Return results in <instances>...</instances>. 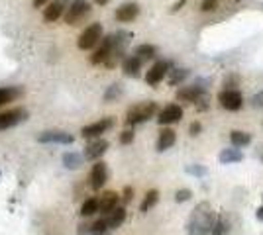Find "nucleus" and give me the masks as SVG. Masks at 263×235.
<instances>
[{
	"label": "nucleus",
	"mask_w": 263,
	"mask_h": 235,
	"mask_svg": "<svg viewBox=\"0 0 263 235\" xmlns=\"http://www.w3.org/2000/svg\"><path fill=\"white\" fill-rule=\"evenodd\" d=\"M116 206H118V194H116V192H112V190L104 192L99 198V212L102 213V216L110 213Z\"/></svg>",
	"instance_id": "obj_19"
},
{
	"label": "nucleus",
	"mask_w": 263,
	"mask_h": 235,
	"mask_svg": "<svg viewBox=\"0 0 263 235\" xmlns=\"http://www.w3.org/2000/svg\"><path fill=\"white\" fill-rule=\"evenodd\" d=\"M126 222V208L122 206H116L110 213H106V224H108V229H118L122 224Z\"/></svg>",
	"instance_id": "obj_20"
},
{
	"label": "nucleus",
	"mask_w": 263,
	"mask_h": 235,
	"mask_svg": "<svg viewBox=\"0 0 263 235\" xmlns=\"http://www.w3.org/2000/svg\"><path fill=\"white\" fill-rule=\"evenodd\" d=\"M40 143H55V145H71L75 141V137L67 132H59V130H51V132H44L37 135Z\"/></svg>",
	"instance_id": "obj_10"
},
{
	"label": "nucleus",
	"mask_w": 263,
	"mask_h": 235,
	"mask_svg": "<svg viewBox=\"0 0 263 235\" xmlns=\"http://www.w3.org/2000/svg\"><path fill=\"white\" fill-rule=\"evenodd\" d=\"M216 6H218V2H216V0H202L200 10H202V12H212V10H216Z\"/></svg>",
	"instance_id": "obj_34"
},
{
	"label": "nucleus",
	"mask_w": 263,
	"mask_h": 235,
	"mask_svg": "<svg viewBox=\"0 0 263 235\" xmlns=\"http://www.w3.org/2000/svg\"><path fill=\"white\" fill-rule=\"evenodd\" d=\"M88 231H90V225H87V224L79 225V235H87Z\"/></svg>",
	"instance_id": "obj_39"
},
{
	"label": "nucleus",
	"mask_w": 263,
	"mask_h": 235,
	"mask_svg": "<svg viewBox=\"0 0 263 235\" xmlns=\"http://www.w3.org/2000/svg\"><path fill=\"white\" fill-rule=\"evenodd\" d=\"M204 92H206V89L200 82H195V84H189V87H183V89L177 90V98L183 102H189V104H197V102L204 98Z\"/></svg>",
	"instance_id": "obj_7"
},
{
	"label": "nucleus",
	"mask_w": 263,
	"mask_h": 235,
	"mask_svg": "<svg viewBox=\"0 0 263 235\" xmlns=\"http://www.w3.org/2000/svg\"><path fill=\"white\" fill-rule=\"evenodd\" d=\"M186 173L189 175H195V177H202V175H206V168L204 167H186Z\"/></svg>",
	"instance_id": "obj_35"
},
{
	"label": "nucleus",
	"mask_w": 263,
	"mask_h": 235,
	"mask_svg": "<svg viewBox=\"0 0 263 235\" xmlns=\"http://www.w3.org/2000/svg\"><path fill=\"white\" fill-rule=\"evenodd\" d=\"M167 75H169V84H171V87H177V84H181V82L191 75V71H189V69H173V71L169 69Z\"/></svg>",
	"instance_id": "obj_27"
},
{
	"label": "nucleus",
	"mask_w": 263,
	"mask_h": 235,
	"mask_svg": "<svg viewBox=\"0 0 263 235\" xmlns=\"http://www.w3.org/2000/svg\"><path fill=\"white\" fill-rule=\"evenodd\" d=\"M189 132H191V135H198L200 132H202V123H200V122H193L191 125H189Z\"/></svg>",
	"instance_id": "obj_36"
},
{
	"label": "nucleus",
	"mask_w": 263,
	"mask_h": 235,
	"mask_svg": "<svg viewBox=\"0 0 263 235\" xmlns=\"http://www.w3.org/2000/svg\"><path fill=\"white\" fill-rule=\"evenodd\" d=\"M169 69H171L169 61H155L154 65H152V69L145 73V82L152 84V87H157V84L167 77Z\"/></svg>",
	"instance_id": "obj_11"
},
{
	"label": "nucleus",
	"mask_w": 263,
	"mask_h": 235,
	"mask_svg": "<svg viewBox=\"0 0 263 235\" xmlns=\"http://www.w3.org/2000/svg\"><path fill=\"white\" fill-rule=\"evenodd\" d=\"M218 159L222 165H234V163H240L241 159H243V153H241L240 149H236V147H232V149H222Z\"/></svg>",
	"instance_id": "obj_21"
},
{
	"label": "nucleus",
	"mask_w": 263,
	"mask_h": 235,
	"mask_svg": "<svg viewBox=\"0 0 263 235\" xmlns=\"http://www.w3.org/2000/svg\"><path fill=\"white\" fill-rule=\"evenodd\" d=\"M134 55L138 57L140 61H152V59H155L157 57V47L152 44H142L138 45L136 49H134Z\"/></svg>",
	"instance_id": "obj_22"
},
{
	"label": "nucleus",
	"mask_w": 263,
	"mask_h": 235,
	"mask_svg": "<svg viewBox=\"0 0 263 235\" xmlns=\"http://www.w3.org/2000/svg\"><path fill=\"white\" fill-rule=\"evenodd\" d=\"M108 147H110V143L106 141V139H100V137H97L95 141H90V143L85 147V159L95 163V161H99L100 157L108 151Z\"/></svg>",
	"instance_id": "obj_13"
},
{
	"label": "nucleus",
	"mask_w": 263,
	"mask_h": 235,
	"mask_svg": "<svg viewBox=\"0 0 263 235\" xmlns=\"http://www.w3.org/2000/svg\"><path fill=\"white\" fill-rule=\"evenodd\" d=\"M185 2H186V0H179V2H177L175 6H173V12H177V10H179V8H181V6H183V4H185Z\"/></svg>",
	"instance_id": "obj_42"
},
{
	"label": "nucleus",
	"mask_w": 263,
	"mask_h": 235,
	"mask_svg": "<svg viewBox=\"0 0 263 235\" xmlns=\"http://www.w3.org/2000/svg\"><path fill=\"white\" fill-rule=\"evenodd\" d=\"M122 71L126 77H140V71H142V61L138 59L136 55L124 57L122 59Z\"/></svg>",
	"instance_id": "obj_18"
},
{
	"label": "nucleus",
	"mask_w": 263,
	"mask_h": 235,
	"mask_svg": "<svg viewBox=\"0 0 263 235\" xmlns=\"http://www.w3.org/2000/svg\"><path fill=\"white\" fill-rule=\"evenodd\" d=\"M191 196H193V192L189 188H181V190L175 192V202H186L191 200Z\"/></svg>",
	"instance_id": "obj_33"
},
{
	"label": "nucleus",
	"mask_w": 263,
	"mask_h": 235,
	"mask_svg": "<svg viewBox=\"0 0 263 235\" xmlns=\"http://www.w3.org/2000/svg\"><path fill=\"white\" fill-rule=\"evenodd\" d=\"M177 141V134L171 130V127H163L161 132H159V137H157V151L159 153H163L167 149H171V147L175 145Z\"/></svg>",
	"instance_id": "obj_16"
},
{
	"label": "nucleus",
	"mask_w": 263,
	"mask_h": 235,
	"mask_svg": "<svg viewBox=\"0 0 263 235\" xmlns=\"http://www.w3.org/2000/svg\"><path fill=\"white\" fill-rule=\"evenodd\" d=\"M63 10H65V0H53L44 10V20L45 22H57L63 16Z\"/></svg>",
	"instance_id": "obj_17"
},
{
	"label": "nucleus",
	"mask_w": 263,
	"mask_h": 235,
	"mask_svg": "<svg viewBox=\"0 0 263 235\" xmlns=\"http://www.w3.org/2000/svg\"><path fill=\"white\" fill-rule=\"evenodd\" d=\"M110 47H112V44H110V35L102 37V39H100V44L97 45V49H95V53L90 55V63H92V65H100V63H104L110 55Z\"/></svg>",
	"instance_id": "obj_15"
},
{
	"label": "nucleus",
	"mask_w": 263,
	"mask_h": 235,
	"mask_svg": "<svg viewBox=\"0 0 263 235\" xmlns=\"http://www.w3.org/2000/svg\"><path fill=\"white\" fill-rule=\"evenodd\" d=\"M255 218H257L259 222H263V206H261V208H257V212H255Z\"/></svg>",
	"instance_id": "obj_41"
},
{
	"label": "nucleus",
	"mask_w": 263,
	"mask_h": 235,
	"mask_svg": "<svg viewBox=\"0 0 263 235\" xmlns=\"http://www.w3.org/2000/svg\"><path fill=\"white\" fill-rule=\"evenodd\" d=\"M138 14H140V6L136 4V2H126V4H122L116 8V20L122 24H128L132 20H136L138 18Z\"/></svg>",
	"instance_id": "obj_14"
},
{
	"label": "nucleus",
	"mask_w": 263,
	"mask_h": 235,
	"mask_svg": "<svg viewBox=\"0 0 263 235\" xmlns=\"http://www.w3.org/2000/svg\"><path fill=\"white\" fill-rule=\"evenodd\" d=\"M226 233H228V222L224 218H220L218 222H214V227H212L210 235H226Z\"/></svg>",
	"instance_id": "obj_31"
},
{
	"label": "nucleus",
	"mask_w": 263,
	"mask_h": 235,
	"mask_svg": "<svg viewBox=\"0 0 263 235\" xmlns=\"http://www.w3.org/2000/svg\"><path fill=\"white\" fill-rule=\"evenodd\" d=\"M155 114H157V104L152 100L147 102H140L136 106H132L128 114H126V125H140V123L152 120Z\"/></svg>",
	"instance_id": "obj_2"
},
{
	"label": "nucleus",
	"mask_w": 263,
	"mask_h": 235,
	"mask_svg": "<svg viewBox=\"0 0 263 235\" xmlns=\"http://www.w3.org/2000/svg\"><path fill=\"white\" fill-rule=\"evenodd\" d=\"M45 4H47V0H33V6H35V8H42Z\"/></svg>",
	"instance_id": "obj_40"
},
{
	"label": "nucleus",
	"mask_w": 263,
	"mask_h": 235,
	"mask_svg": "<svg viewBox=\"0 0 263 235\" xmlns=\"http://www.w3.org/2000/svg\"><path fill=\"white\" fill-rule=\"evenodd\" d=\"M110 229H108V224H106V218H100V220H97L95 224L90 225V231H88V235H106Z\"/></svg>",
	"instance_id": "obj_30"
},
{
	"label": "nucleus",
	"mask_w": 263,
	"mask_h": 235,
	"mask_svg": "<svg viewBox=\"0 0 263 235\" xmlns=\"http://www.w3.org/2000/svg\"><path fill=\"white\" fill-rule=\"evenodd\" d=\"M122 94H124V89H122L120 82H114V84H110L108 89H106V92H104V102H116L118 98H120Z\"/></svg>",
	"instance_id": "obj_29"
},
{
	"label": "nucleus",
	"mask_w": 263,
	"mask_h": 235,
	"mask_svg": "<svg viewBox=\"0 0 263 235\" xmlns=\"http://www.w3.org/2000/svg\"><path fill=\"white\" fill-rule=\"evenodd\" d=\"M99 212V198H88V200L83 202L81 206V216L83 218H90Z\"/></svg>",
	"instance_id": "obj_28"
},
{
	"label": "nucleus",
	"mask_w": 263,
	"mask_h": 235,
	"mask_svg": "<svg viewBox=\"0 0 263 235\" xmlns=\"http://www.w3.org/2000/svg\"><path fill=\"white\" fill-rule=\"evenodd\" d=\"M90 12V4L88 0H73L71 6L65 12V24L69 26H77L81 20H85Z\"/></svg>",
	"instance_id": "obj_4"
},
{
	"label": "nucleus",
	"mask_w": 263,
	"mask_h": 235,
	"mask_svg": "<svg viewBox=\"0 0 263 235\" xmlns=\"http://www.w3.org/2000/svg\"><path fill=\"white\" fill-rule=\"evenodd\" d=\"M122 198H124V202H126V204H128V202H132V198H134V188H132V186H126V188H124V196H122Z\"/></svg>",
	"instance_id": "obj_38"
},
{
	"label": "nucleus",
	"mask_w": 263,
	"mask_h": 235,
	"mask_svg": "<svg viewBox=\"0 0 263 235\" xmlns=\"http://www.w3.org/2000/svg\"><path fill=\"white\" fill-rule=\"evenodd\" d=\"M220 106L228 112H238L241 106H243V96L238 89H224L218 94Z\"/></svg>",
	"instance_id": "obj_5"
},
{
	"label": "nucleus",
	"mask_w": 263,
	"mask_h": 235,
	"mask_svg": "<svg viewBox=\"0 0 263 235\" xmlns=\"http://www.w3.org/2000/svg\"><path fill=\"white\" fill-rule=\"evenodd\" d=\"M61 161H63V167H65V168H69V170H77V168L83 167L85 157L79 155V153H75V151H67V153H63Z\"/></svg>",
	"instance_id": "obj_23"
},
{
	"label": "nucleus",
	"mask_w": 263,
	"mask_h": 235,
	"mask_svg": "<svg viewBox=\"0 0 263 235\" xmlns=\"http://www.w3.org/2000/svg\"><path fill=\"white\" fill-rule=\"evenodd\" d=\"M134 137H136V135H134V130H124L120 134V143L122 145H130L132 141H134Z\"/></svg>",
	"instance_id": "obj_32"
},
{
	"label": "nucleus",
	"mask_w": 263,
	"mask_h": 235,
	"mask_svg": "<svg viewBox=\"0 0 263 235\" xmlns=\"http://www.w3.org/2000/svg\"><path fill=\"white\" fill-rule=\"evenodd\" d=\"M88 180H90V188L92 190H100L106 184V180H108V167H106V163L95 161V165L90 168V175H88Z\"/></svg>",
	"instance_id": "obj_8"
},
{
	"label": "nucleus",
	"mask_w": 263,
	"mask_h": 235,
	"mask_svg": "<svg viewBox=\"0 0 263 235\" xmlns=\"http://www.w3.org/2000/svg\"><path fill=\"white\" fill-rule=\"evenodd\" d=\"M95 2H97V4H99V6H106V4H108L110 0H95Z\"/></svg>",
	"instance_id": "obj_43"
},
{
	"label": "nucleus",
	"mask_w": 263,
	"mask_h": 235,
	"mask_svg": "<svg viewBox=\"0 0 263 235\" xmlns=\"http://www.w3.org/2000/svg\"><path fill=\"white\" fill-rule=\"evenodd\" d=\"M183 118V108L179 104H167L163 110L157 114V123L159 125H171V123L181 122Z\"/></svg>",
	"instance_id": "obj_12"
},
{
	"label": "nucleus",
	"mask_w": 263,
	"mask_h": 235,
	"mask_svg": "<svg viewBox=\"0 0 263 235\" xmlns=\"http://www.w3.org/2000/svg\"><path fill=\"white\" fill-rule=\"evenodd\" d=\"M20 94H22V90L16 89V87H4V89H0V106L10 104V102L16 100Z\"/></svg>",
	"instance_id": "obj_26"
},
{
	"label": "nucleus",
	"mask_w": 263,
	"mask_h": 235,
	"mask_svg": "<svg viewBox=\"0 0 263 235\" xmlns=\"http://www.w3.org/2000/svg\"><path fill=\"white\" fill-rule=\"evenodd\" d=\"M112 125H114V120H112V118H102L99 122H92V123H88V125H85V127L81 130V135H83L85 139H97V137H100L102 134H106Z\"/></svg>",
	"instance_id": "obj_6"
},
{
	"label": "nucleus",
	"mask_w": 263,
	"mask_h": 235,
	"mask_svg": "<svg viewBox=\"0 0 263 235\" xmlns=\"http://www.w3.org/2000/svg\"><path fill=\"white\" fill-rule=\"evenodd\" d=\"M159 202V190H155V188H152V190L145 192V196H143L142 204H140V212H147V210H152L155 204Z\"/></svg>",
	"instance_id": "obj_25"
},
{
	"label": "nucleus",
	"mask_w": 263,
	"mask_h": 235,
	"mask_svg": "<svg viewBox=\"0 0 263 235\" xmlns=\"http://www.w3.org/2000/svg\"><path fill=\"white\" fill-rule=\"evenodd\" d=\"M214 210L209 202H200L195 206L186 222V235H210L214 227Z\"/></svg>",
	"instance_id": "obj_1"
},
{
	"label": "nucleus",
	"mask_w": 263,
	"mask_h": 235,
	"mask_svg": "<svg viewBox=\"0 0 263 235\" xmlns=\"http://www.w3.org/2000/svg\"><path fill=\"white\" fill-rule=\"evenodd\" d=\"M230 141H232V147H236V149H241V147H248L252 143V135L248 134V132H232L230 134Z\"/></svg>",
	"instance_id": "obj_24"
},
{
	"label": "nucleus",
	"mask_w": 263,
	"mask_h": 235,
	"mask_svg": "<svg viewBox=\"0 0 263 235\" xmlns=\"http://www.w3.org/2000/svg\"><path fill=\"white\" fill-rule=\"evenodd\" d=\"M26 120H28V112L24 108H14V110H8V112H2L0 114V132L10 130V127L26 122Z\"/></svg>",
	"instance_id": "obj_9"
},
{
	"label": "nucleus",
	"mask_w": 263,
	"mask_h": 235,
	"mask_svg": "<svg viewBox=\"0 0 263 235\" xmlns=\"http://www.w3.org/2000/svg\"><path fill=\"white\" fill-rule=\"evenodd\" d=\"M252 104H253V108H263V92H259V94L253 96Z\"/></svg>",
	"instance_id": "obj_37"
},
{
	"label": "nucleus",
	"mask_w": 263,
	"mask_h": 235,
	"mask_svg": "<svg viewBox=\"0 0 263 235\" xmlns=\"http://www.w3.org/2000/svg\"><path fill=\"white\" fill-rule=\"evenodd\" d=\"M100 39H102V24L95 22L90 24L88 28H85L83 34L79 35L77 47L83 49V51H88V49H95L100 44Z\"/></svg>",
	"instance_id": "obj_3"
}]
</instances>
